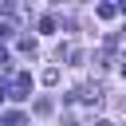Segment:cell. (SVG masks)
Masks as SVG:
<instances>
[{
    "mask_svg": "<svg viewBox=\"0 0 126 126\" xmlns=\"http://www.w3.org/2000/svg\"><path fill=\"white\" fill-rule=\"evenodd\" d=\"M122 75H126V63H122Z\"/></svg>",
    "mask_w": 126,
    "mask_h": 126,
    "instance_id": "cell-7",
    "label": "cell"
},
{
    "mask_svg": "<svg viewBox=\"0 0 126 126\" xmlns=\"http://www.w3.org/2000/svg\"><path fill=\"white\" fill-rule=\"evenodd\" d=\"M0 39H12V24H0Z\"/></svg>",
    "mask_w": 126,
    "mask_h": 126,
    "instance_id": "cell-5",
    "label": "cell"
},
{
    "mask_svg": "<svg viewBox=\"0 0 126 126\" xmlns=\"http://www.w3.org/2000/svg\"><path fill=\"white\" fill-rule=\"evenodd\" d=\"M94 126H114V122H106V118H98V122H94Z\"/></svg>",
    "mask_w": 126,
    "mask_h": 126,
    "instance_id": "cell-6",
    "label": "cell"
},
{
    "mask_svg": "<svg viewBox=\"0 0 126 126\" xmlns=\"http://www.w3.org/2000/svg\"><path fill=\"white\" fill-rule=\"evenodd\" d=\"M20 51L24 55H35V39H20Z\"/></svg>",
    "mask_w": 126,
    "mask_h": 126,
    "instance_id": "cell-4",
    "label": "cell"
},
{
    "mask_svg": "<svg viewBox=\"0 0 126 126\" xmlns=\"http://www.w3.org/2000/svg\"><path fill=\"white\" fill-rule=\"evenodd\" d=\"M94 12H98V16H102V20H114V16H118V8H114V4H98V8H94Z\"/></svg>",
    "mask_w": 126,
    "mask_h": 126,
    "instance_id": "cell-2",
    "label": "cell"
},
{
    "mask_svg": "<svg viewBox=\"0 0 126 126\" xmlns=\"http://www.w3.org/2000/svg\"><path fill=\"white\" fill-rule=\"evenodd\" d=\"M0 122H4V126H24V114H16V110H8V114H4Z\"/></svg>",
    "mask_w": 126,
    "mask_h": 126,
    "instance_id": "cell-3",
    "label": "cell"
},
{
    "mask_svg": "<svg viewBox=\"0 0 126 126\" xmlns=\"http://www.w3.org/2000/svg\"><path fill=\"white\" fill-rule=\"evenodd\" d=\"M28 91H32V75H28V71H20V75L12 79V87H8V94L20 102V98H28Z\"/></svg>",
    "mask_w": 126,
    "mask_h": 126,
    "instance_id": "cell-1",
    "label": "cell"
}]
</instances>
